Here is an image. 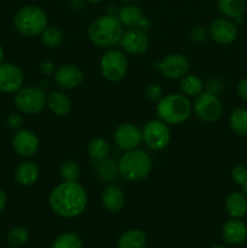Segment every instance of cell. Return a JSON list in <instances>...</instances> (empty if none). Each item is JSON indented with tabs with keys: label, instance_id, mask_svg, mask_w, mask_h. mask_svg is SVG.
I'll return each instance as SVG.
<instances>
[{
	"label": "cell",
	"instance_id": "obj_7",
	"mask_svg": "<svg viewBox=\"0 0 247 248\" xmlns=\"http://www.w3.org/2000/svg\"><path fill=\"white\" fill-rule=\"evenodd\" d=\"M46 101H47V97H46L45 91L40 87H22L15 97V107L21 113L34 115V114L40 113L45 108Z\"/></svg>",
	"mask_w": 247,
	"mask_h": 248
},
{
	"label": "cell",
	"instance_id": "obj_27",
	"mask_svg": "<svg viewBox=\"0 0 247 248\" xmlns=\"http://www.w3.org/2000/svg\"><path fill=\"white\" fill-rule=\"evenodd\" d=\"M229 124L237 136H247V108H237L230 114Z\"/></svg>",
	"mask_w": 247,
	"mask_h": 248
},
{
	"label": "cell",
	"instance_id": "obj_28",
	"mask_svg": "<svg viewBox=\"0 0 247 248\" xmlns=\"http://www.w3.org/2000/svg\"><path fill=\"white\" fill-rule=\"evenodd\" d=\"M97 173L103 181L106 182H114L119 176L118 162L114 161L113 159H104L98 162L97 167Z\"/></svg>",
	"mask_w": 247,
	"mask_h": 248
},
{
	"label": "cell",
	"instance_id": "obj_16",
	"mask_svg": "<svg viewBox=\"0 0 247 248\" xmlns=\"http://www.w3.org/2000/svg\"><path fill=\"white\" fill-rule=\"evenodd\" d=\"M12 148L19 156H33L39 149L38 136L31 130L17 131L12 138Z\"/></svg>",
	"mask_w": 247,
	"mask_h": 248
},
{
	"label": "cell",
	"instance_id": "obj_19",
	"mask_svg": "<svg viewBox=\"0 0 247 248\" xmlns=\"http://www.w3.org/2000/svg\"><path fill=\"white\" fill-rule=\"evenodd\" d=\"M102 205L104 206L107 211L111 213H116L125 206V193L123 189L115 184H110V186H106L104 190L102 191Z\"/></svg>",
	"mask_w": 247,
	"mask_h": 248
},
{
	"label": "cell",
	"instance_id": "obj_38",
	"mask_svg": "<svg viewBox=\"0 0 247 248\" xmlns=\"http://www.w3.org/2000/svg\"><path fill=\"white\" fill-rule=\"evenodd\" d=\"M222 82L218 79H210L207 81V91L213 94H218L222 91Z\"/></svg>",
	"mask_w": 247,
	"mask_h": 248
},
{
	"label": "cell",
	"instance_id": "obj_44",
	"mask_svg": "<svg viewBox=\"0 0 247 248\" xmlns=\"http://www.w3.org/2000/svg\"><path fill=\"white\" fill-rule=\"evenodd\" d=\"M242 188H244V194H245V196H246V198H247V183L245 184V186H242Z\"/></svg>",
	"mask_w": 247,
	"mask_h": 248
},
{
	"label": "cell",
	"instance_id": "obj_12",
	"mask_svg": "<svg viewBox=\"0 0 247 248\" xmlns=\"http://www.w3.org/2000/svg\"><path fill=\"white\" fill-rule=\"evenodd\" d=\"M113 138L116 147L124 152L137 149L143 140L142 131L131 123L120 124L114 131Z\"/></svg>",
	"mask_w": 247,
	"mask_h": 248
},
{
	"label": "cell",
	"instance_id": "obj_37",
	"mask_svg": "<svg viewBox=\"0 0 247 248\" xmlns=\"http://www.w3.org/2000/svg\"><path fill=\"white\" fill-rule=\"evenodd\" d=\"M208 33L206 31H203L202 28H194L190 31V39L191 40L196 41V43H203V41L207 39Z\"/></svg>",
	"mask_w": 247,
	"mask_h": 248
},
{
	"label": "cell",
	"instance_id": "obj_39",
	"mask_svg": "<svg viewBox=\"0 0 247 248\" xmlns=\"http://www.w3.org/2000/svg\"><path fill=\"white\" fill-rule=\"evenodd\" d=\"M237 93L242 99L247 101V77L240 80L237 84Z\"/></svg>",
	"mask_w": 247,
	"mask_h": 248
},
{
	"label": "cell",
	"instance_id": "obj_11",
	"mask_svg": "<svg viewBox=\"0 0 247 248\" xmlns=\"http://www.w3.org/2000/svg\"><path fill=\"white\" fill-rule=\"evenodd\" d=\"M155 68L159 69L167 79L177 80L185 77L189 72L188 58L181 53H170L161 62L156 63Z\"/></svg>",
	"mask_w": 247,
	"mask_h": 248
},
{
	"label": "cell",
	"instance_id": "obj_10",
	"mask_svg": "<svg viewBox=\"0 0 247 248\" xmlns=\"http://www.w3.org/2000/svg\"><path fill=\"white\" fill-rule=\"evenodd\" d=\"M236 23L227 17H220V18L213 19L208 27V36L212 39L215 43L220 44V45H229L234 43L237 38Z\"/></svg>",
	"mask_w": 247,
	"mask_h": 248
},
{
	"label": "cell",
	"instance_id": "obj_32",
	"mask_svg": "<svg viewBox=\"0 0 247 248\" xmlns=\"http://www.w3.org/2000/svg\"><path fill=\"white\" fill-rule=\"evenodd\" d=\"M29 239L28 230L24 227H15L7 234V242L12 247H22Z\"/></svg>",
	"mask_w": 247,
	"mask_h": 248
},
{
	"label": "cell",
	"instance_id": "obj_18",
	"mask_svg": "<svg viewBox=\"0 0 247 248\" xmlns=\"http://www.w3.org/2000/svg\"><path fill=\"white\" fill-rule=\"evenodd\" d=\"M222 235L229 245H241L247 240V225L239 218H232L223 225Z\"/></svg>",
	"mask_w": 247,
	"mask_h": 248
},
{
	"label": "cell",
	"instance_id": "obj_41",
	"mask_svg": "<svg viewBox=\"0 0 247 248\" xmlns=\"http://www.w3.org/2000/svg\"><path fill=\"white\" fill-rule=\"evenodd\" d=\"M82 0H72V7L74 10H80L82 7Z\"/></svg>",
	"mask_w": 247,
	"mask_h": 248
},
{
	"label": "cell",
	"instance_id": "obj_13",
	"mask_svg": "<svg viewBox=\"0 0 247 248\" xmlns=\"http://www.w3.org/2000/svg\"><path fill=\"white\" fill-rule=\"evenodd\" d=\"M24 77L22 70L12 63L0 64V92L17 93L23 87Z\"/></svg>",
	"mask_w": 247,
	"mask_h": 248
},
{
	"label": "cell",
	"instance_id": "obj_31",
	"mask_svg": "<svg viewBox=\"0 0 247 248\" xmlns=\"http://www.w3.org/2000/svg\"><path fill=\"white\" fill-rule=\"evenodd\" d=\"M80 170L79 164L74 160H67L62 164L60 169V174L61 178L64 182H75L79 179L80 177Z\"/></svg>",
	"mask_w": 247,
	"mask_h": 248
},
{
	"label": "cell",
	"instance_id": "obj_45",
	"mask_svg": "<svg viewBox=\"0 0 247 248\" xmlns=\"http://www.w3.org/2000/svg\"><path fill=\"white\" fill-rule=\"evenodd\" d=\"M211 248H225V247H223V246H213V247H211Z\"/></svg>",
	"mask_w": 247,
	"mask_h": 248
},
{
	"label": "cell",
	"instance_id": "obj_5",
	"mask_svg": "<svg viewBox=\"0 0 247 248\" xmlns=\"http://www.w3.org/2000/svg\"><path fill=\"white\" fill-rule=\"evenodd\" d=\"M14 24L22 35L38 36L47 28V16L41 7L36 5H26L16 12Z\"/></svg>",
	"mask_w": 247,
	"mask_h": 248
},
{
	"label": "cell",
	"instance_id": "obj_6",
	"mask_svg": "<svg viewBox=\"0 0 247 248\" xmlns=\"http://www.w3.org/2000/svg\"><path fill=\"white\" fill-rule=\"evenodd\" d=\"M128 62L124 52L116 48H109L102 55L99 61L101 73L110 82H118L125 78Z\"/></svg>",
	"mask_w": 247,
	"mask_h": 248
},
{
	"label": "cell",
	"instance_id": "obj_34",
	"mask_svg": "<svg viewBox=\"0 0 247 248\" xmlns=\"http://www.w3.org/2000/svg\"><path fill=\"white\" fill-rule=\"evenodd\" d=\"M164 96V90L157 84H149L145 87V97L150 102H159Z\"/></svg>",
	"mask_w": 247,
	"mask_h": 248
},
{
	"label": "cell",
	"instance_id": "obj_1",
	"mask_svg": "<svg viewBox=\"0 0 247 248\" xmlns=\"http://www.w3.org/2000/svg\"><path fill=\"white\" fill-rule=\"evenodd\" d=\"M48 203L55 215L61 218H77L87 206V193L75 182H64L56 186L48 196Z\"/></svg>",
	"mask_w": 247,
	"mask_h": 248
},
{
	"label": "cell",
	"instance_id": "obj_24",
	"mask_svg": "<svg viewBox=\"0 0 247 248\" xmlns=\"http://www.w3.org/2000/svg\"><path fill=\"white\" fill-rule=\"evenodd\" d=\"M218 9L227 18L236 19L244 15L246 2L245 0H218Z\"/></svg>",
	"mask_w": 247,
	"mask_h": 248
},
{
	"label": "cell",
	"instance_id": "obj_21",
	"mask_svg": "<svg viewBox=\"0 0 247 248\" xmlns=\"http://www.w3.org/2000/svg\"><path fill=\"white\" fill-rule=\"evenodd\" d=\"M48 109L52 114L57 116H64L72 110V101L69 97L62 91H53L47 96L46 101Z\"/></svg>",
	"mask_w": 247,
	"mask_h": 248
},
{
	"label": "cell",
	"instance_id": "obj_40",
	"mask_svg": "<svg viewBox=\"0 0 247 248\" xmlns=\"http://www.w3.org/2000/svg\"><path fill=\"white\" fill-rule=\"evenodd\" d=\"M6 195H5L4 191L0 189V212H2L5 208V206H6Z\"/></svg>",
	"mask_w": 247,
	"mask_h": 248
},
{
	"label": "cell",
	"instance_id": "obj_33",
	"mask_svg": "<svg viewBox=\"0 0 247 248\" xmlns=\"http://www.w3.org/2000/svg\"><path fill=\"white\" fill-rule=\"evenodd\" d=\"M232 179L235 184L244 186L247 183V167L244 165H236L232 170Z\"/></svg>",
	"mask_w": 247,
	"mask_h": 248
},
{
	"label": "cell",
	"instance_id": "obj_47",
	"mask_svg": "<svg viewBox=\"0 0 247 248\" xmlns=\"http://www.w3.org/2000/svg\"><path fill=\"white\" fill-rule=\"evenodd\" d=\"M246 1H247V0H246Z\"/></svg>",
	"mask_w": 247,
	"mask_h": 248
},
{
	"label": "cell",
	"instance_id": "obj_29",
	"mask_svg": "<svg viewBox=\"0 0 247 248\" xmlns=\"http://www.w3.org/2000/svg\"><path fill=\"white\" fill-rule=\"evenodd\" d=\"M41 41L48 48H57L64 41V34L60 28L56 27H47L41 34Z\"/></svg>",
	"mask_w": 247,
	"mask_h": 248
},
{
	"label": "cell",
	"instance_id": "obj_23",
	"mask_svg": "<svg viewBox=\"0 0 247 248\" xmlns=\"http://www.w3.org/2000/svg\"><path fill=\"white\" fill-rule=\"evenodd\" d=\"M147 245V235L143 230L131 229L120 235L118 248H144Z\"/></svg>",
	"mask_w": 247,
	"mask_h": 248
},
{
	"label": "cell",
	"instance_id": "obj_26",
	"mask_svg": "<svg viewBox=\"0 0 247 248\" xmlns=\"http://www.w3.org/2000/svg\"><path fill=\"white\" fill-rule=\"evenodd\" d=\"M179 89L186 97H196L203 91V81L196 75L186 74L181 79Z\"/></svg>",
	"mask_w": 247,
	"mask_h": 248
},
{
	"label": "cell",
	"instance_id": "obj_36",
	"mask_svg": "<svg viewBox=\"0 0 247 248\" xmlns=\"http://www.w3.org/2000/svg\"><path fill=\"white\" fill-rule=\"evenodd\" d=\"M39 69H40L41 74L45 75V77H50V75H53L56 72V68H55V64H53L51 61H43V62L40 63V65H39Z\"/></svg>",
	"mask_w": 247,
	"mask_h": 248
},
{
	"label": "cell",
	"instance_id": "obj_30",
	"mask_svg": "<svg viewBox=\"0 0 247 248\" xmlns=\"http://www.w3.org/2000/svg\"><path fill=\"white\" fill-rule=\"evenodd\" d=\"M51 248H82V240L77 232H64L56 237Z\"/></svg>",
	"mask_w": 247,
	"mask_h": 248
},
{
	"label": "cell",
	"instance_id": "obj_25",
	"mask_svg": "<svg viewBox=\"0 0 247 248\" xmlns=\"http://www.w3.org/2000/svg\"><path fill=\"white\" fill-rule=\"evenodd\" d=\"M109 152H110V147H109V143L104 138H93V140H90L89 145H87L89 156L94 162H99L102 160L107 159L109 155Z\"/></svg>",
	"mask_w": 247,
	"mask_h": 248
},
{
	"label": "cell",
	"instance_id": "obj_4",
	"mask_svg": "<svg viewBox=\"0 0 247 248\" xmlns=\"http://www.w3.org/2000/svg\"><path fill=\"white\" fill-rule=\"evenodd\" d=\"M191 103L185 94L170 93L162 96L156 104V115L167 125H178L189 119Z\"/></svg>",
	"mask_w": 247,
	"mask_h": 248
},
{
	"label": "cell",
	"instance_id": "obj_22",
	"mask_svg": "<svg viewBox=\"0 0 247 248\" xmlns=\"http://www.w3.org/2000/svg\"><path fill=\"white\" fill-rule=\"evenodd\" d=\"M225 211L232 218H242L247 213V198L244 193L234 191L225 201Z\"/></svg>",
	"mask_w": 247,
	"mask_h": 248
},
{
	"label": "cell",
	"instance_id": "obj_20",
	"mask_svg": "<svg viewBox=\"0 0 247 248\" xmlns=\"http://www.w3.org/2000/svg\"><path fill=\"white\" fill-rule=\"evenodd\" d=\"M39 167L33 161H24L15 170V179L19 186H31L38 181Z\"/></svg>",
	"mask_w": 247,
	"mask_h": 248
},
{
	"label": "cell",
	"instance_id": "obj_14",
	"mask_svg": "<svg viewBox=\"0 0 247 248\" xmlns=\"http://www.w3.org/2000/svg\"><path fill=\"white\" fill-rule=\"evenodd\" d=\"M119 44L130 55H143L149 47V38L143 29L130 28L124 31Z\"/></svg>",
	"mask_w": 247,
	"mask_h": 248
},
{
	"label": "cell",
	"instance_id": "obj_43",
	"mask_svg": "<svg viewBox=\"0 0 247 248\" xmlns=\"http://www.w3.org/2000/svg\"><path fill=\"white\" fill-rule=\"evenodd\" d=\"M87 2H90V4H98V2L103 1V0H86Z\"/></svg>",
	"mask_w": 247,
	"mask_h": 248
},
{
	"label": "cell",
	"instance_id": "obj_42",
	"mask_svg": "<svg viewBox=\"0 0 247 248\" xmlns=\"http://www.w3.org/2000/svg\"><path fill=\"white\" fill-rule=\"evenodd\" d=\"M2 60H4V50H2V46L0 45V64L2 63Z\"/></svg>",
	"mask_w": 247,
	"mask_h": 248
},
{
	"label": "cell",
	"instance_id": "obj_35",
	"mask_svg": "<svg viewBox=\"0 0 247 248\" xmlns=\"http://www.w3.org/2000/svg\"><path fill=\"white\" fill-rule=\"evenodd\" d=\"M6 125L10 130L17 132V131L22 130V126H23V119H22V116L19 115V114L12 113L6 118Z\"/></svg>",
	"mask_w": 247,
	"mask_h": 248
},
{
	"label": "cell",
	"instance_id": "obj_8",
	"mask_svg": "<svg viewBox=\"0 0 247 248\" xmlns=\"http://www.w3.org/2000/svg\"><path fill=\"white\" fill-rule=\"evenodd\" d=\"M143 142L152 150L165 149L171 140V132L166 123L160 119L148 121L142 130Z\"/></svg>",
	"mask_w": 247,
	"mask_h": 248
},
{
	"label": "cell",
	"instance_id": "obj_9",
	"mask_svg": "<svg viewBox=\"0 0 247 248\" xmlns=\"http://www.w3.org/2000/svg\"><path fill=\"white\" fill-rule=\"evenodd\" d=\"M193 109L196 116L205 123H215L222 116L223 104L217 94L205 91L195 97Z\"/></svg>",
	"mask_w": 247,
	"mask_h": 248
},
{
	"label": "cell",
	"instance_id": "obj_2",
	"mask_svg": "<svg viewBox=\"0 0 247 248\" xmlns=\"http://www.w3.org/2000/svg\"><path fill=\"white\" fill-rule=\"evenodd\" d=\"M89 38L93 45L102 48H110L120 43L124 26L115 15H103L94 19L89 27Z\"/></svg>",
	"mask_w": 247,
	"mask_h": 248
},
{
	"label": "cell",
	"instance_id": "obj_46",
	"mask_svg": "<svg viewBox=\"0 0 247 248\" xmlns=\"http://www.w3.org/2000/svg\"><path fill=\"white\" fill-rule=\"evenodd\" d=\"M123 1H127V2H130V1H135V0H123Z\"/></svg>",
	"mask_w": 247,
	"mask_h": 248
},
{
	"label": "cell",
	"instance_id": "obj_3",
	"mask_svg": "<svg viewBox=\"0 0 247 248\" xmlns=\"http://www.w3.org/2000/svg\"><path fill=\"white\" fill-rule=\"evenodd\" d=\"M153 162L149 154L140 149L127 150L118 161L119 174L128 182H140L149 176Z\"/></svg>",
	"mask_w": 247,
	"mask_h": 248
},
{
	"label": "cell",
	"instance_id": "obj_17",
	"mask_svg": "<svg viewBox=\"0 0 247 248\" xmlns=\"http://www.w3.org/2000/svg\"><path fill=\"white\" fill-rule=\"evenodd\" d=\"M118 18L124 27L139 28L147 31L150 28V19L136 5H126L119 10Z\"/></svg>",
	"mask_w": 247,
	"mask_h": 248
},
{
	"label": "cell",
	"instance_id": "obj_15",
	"mask_svg": "<svg viewBox=\"0 0 247 248\" xmlns=\"http://www.w3.org/2000/svg\"><path fill=\"white\" fill-rule=\"evenodd\" d=\"M55 82L62 90H74L84 81V72L75 64H63L53 74Z\"/></svg>",
	"mask_w": 247,
	"mask_h": 248
}]
</instances>
